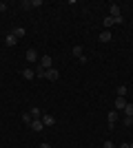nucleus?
<instances>
[{"label":"nucleus","instance_id":"obj_6","mask_svg":"<svg viewBox=\"0 0 133 148\" xmlns=\"http://www.w3.org/2000/svg\"><path fill=\"white\" fill-rule=\"evenodd\" d=\"M42 124H44V128H47V126H53V124H56V117L49 115V113H44L42 115Z\"/></svg>","mask_w":133,"mask_h":148},{"label":"nucleus","instance_id":"obj_17","mask_svg":"<svg viewBox=\"0 0 133 148\" xmlns=\"http://www.w3.org/2000/svg\"><path fill=\"white\" fill-rule=\"evenodd\" d=\"M22 122H25V124H31V122H33L31 113H22Z\"/></svg>","mask_w":133,"mask_h":148},{"label":"nucleus","instance_id":"obj_20","mask_svg":"<svg viewBox=\"0 0 133 148\" xmlns=\"http://www.w3.org/2000/svg\"><path fill=\"white\" fill-rule=\"evenodd\" d=\"M102 148H115V144L113 142H104V144H102Z\"/></svg>","mask_w":133,"mask_h":148},{"label":"nucleus","instance_id":"obj_18","mask_svg":"<svg viewBox=\"0 0 133 148\" xmlns=\"http://www.w3.org/2000/svg\"><path fill=\"white\" fill-rule=\"evenodd\" d=\"M104 27H107V29H109V27H113V18H111V16L104 18Z\"/></svg>","mask_w":133,"mask_h":148},{"label":"nucleus","instance_id":"obj_14","mask_svg":"<svg viewBox=\"0 0 133 148\" xmlns=\"http://www.w3.org/2000/svg\"><path fill=\"white\" fill-rule=\"evenodd\" d=\"M122 113H124L127 117H133V104H131V102H127V106H124V111H122Z\"/></svg>","mask_w":133,"mask_h":148},{"label":"nucleus","instance_id":"obj_1","mask_svg":"<svg viewBox=\"0 0 133 148\" xmlns=\"http://www.w3.org/2000/svg\"><path fill=\"white\" fill-rule=\"evenodd\" d=\"M58 77H60V71H58V69H47V73H44V80H49V82H56Z\"/></svg>","mask_w":133,"mask_h":148},{"label":"nucleus","instance_id":"obj_4","mask_svg":"<svg viewBox=\"0 0 133 148\" xmlns=\"http://www.w3.org/2000/svg\"><path fill=\"white\" fill-rule=\"evenodd\" d=\"M29 126H31V130H36V133H42V130H44V124H42V119H33V122L29 124Z\"/></svg>","mask_w":133,"mask_h":148},{"label":"nucleus","instance_id":"obj_16","mask_svg":"<svg viewBox=\"0 0 133 148\" xmlns=\"http://www.w3.org/2000/svg\"><path fill=\"white\" fill-rule=\"evenodd\" d=\"M124 95H127V86L120 84V86H118V97H124Z\"/></svg>","mask_w":133,"mask_h":148},{"label":"nucleus","instance_id":"obj_19","mask_svg":"<svg viewBox=\"0 0 133 148\" xmlns=\"http://www.w3.org/2000/svg\"><path fill=\"white\" fill-rule=\"evenodd\" d=\"M36 7H42V0H33V2H31V9H36Z\"/></svg>","mask_w":133,"mask_h":148},{"label":"nucleus","instance_id":"obj_2","mask_svg":"<svg viewBox=\"0 0 133 148\" xmlns=\"http://www.w3.org/2000/svg\"><path fill=\"white\" fill-rule=\"evenodd\" d=\"M107 122H109V128L113 130L115 124H118V111H111V113H109V115H107Z\"/></svg>","mask_w":133,"mask_h":148},{"label":"nucleus","instance_id":"obj_24","mask_svg":"<svg viewBox=\"0 0 133 148\" xmlns=\"http://www.w3.org/2000/svg\"><path fill=\"white\" fill-rule=\"evenodd\" d=\"M40 148H51V146H49L47 142H44V144H40Z\"/></svg>","mask_w":133,"mask_h":148},{"label":"nucleus","instance_id":"obj_5","mask_svg":"<svg viewBox=\"0 0 133 148\" xmlns=\"http://www.w3.org/2000/svg\"><path fill=\"white\" fill-rule=\"evenodd\" d=\"M5 44H7V47H16V44H18V38L13 36V31H11V33H7V38H5Z\"/></svg>","mask_w":133,"mask_h":148},{"label":"nucleus","instance_id":"obj_8","mask_svg":"<svg viewBox=\"0 0 133 148\" xmlns=\"http://www.w3.org/2000/svg\"><path fill=\"white\" fill-rule=\"evenodd\" d=\"M38 64H40L42 69H51V58H49V56H42V58L38 60Z\"/></svg>","mask_w":133,"mask_h":148},{"label":"nucleus","instance_id":"obj_10","mask_svg":"<svg viewBox=\"0 0 133 148\" xmlns=\"http://www.w3.org/2000/svg\"><path fill=\"white\" fill-rule=\"evenodd\" d=\"M71 53H73V56H76L78 60H80V58L84 56V51H82V47H80V44H76V47H73V49H71Z\"/></svg>","mask_w":133,"mask_h":148},{"label":"nucleus","instance_id":"obj_23","mask_svg":"<svg viewBox=\"0 0 133 148\" xmlns=\"http://www.w3.org/2000/svg\"><path fill=\"white\" fill-rule=\"evenodd\" d=\"M0 11H7V5H5V2H0Z\"/></svg>","mask_w":133,"mask_h":148},{"label":"nucleus","instance_id":"obj_25","mask_svg":"<svg viewBox=\"0 0 133 148\" xmlns=\"http://www.w3.org/2000/svg\"><path fill=\"white\" fill-rule=\"evenodd\" d=\"M120 148H131V144H122V146Z\"/></svg>","mask_w":133,"mask_h":148},{"label":"nucleus","instance_id":"obj_13","mask_svg":"<svg viewBox=\"0 0 133 148\" xmlns=\"http://www.w3.org/2000/svg\"><path fill=\"white\" fill-rule=\"evenodd\" d=\"M111 38H113V36H111V31H102V33H100V42H111Z\"/></svg>","mask_w":133,"mask_h":148},{"label":"nucleus","instance_id":"obj_12","mask_svg":"<svg viewBox=\"0 0 133 148\" xmlns=\"http://www.w3.org/2000/svg\"><path fill=\"white\" fill-rule=\"evenodd\" d=\"M109 7H111V18H120V16H122L118 5H109Z\"/></svg>","mask_w":133,"mask_h":148},{"label":"nucleus","instance_id":"obj_15","mask_svg":"<svg viewBox=\"0 0 133 148\" xmlns=\"http://www.w3.org/2000/svg\"><path fill=\"white\" fill-rule=\"evenodd\" d=\"M25 33H27V31L22 29V27H16V29H13V36H16V38H25Z\"/></svg>","mask_w":133,"mask_h":148},{"label":"nucleus","instance_id":"obj_9","mask_svg":"<svg viewBox=\"0 0 133 148\" xmlns=\"http://www.w3.org/2000/svg\"><path fill=\"white\" fill-rule=\"evenodd\" d=\"M124 106H127V99H124V97H118V99H115V111H124Z\"/></svg>","mask_w":133,"mask_h":148},{"label":"nucleus","instance_id":"obj_22","mask_svg":"<svg viewBox=\"0 0 133 148\" xmlns=\"http://www.w3.org/2000/svg\"><path fill=\"white\" fill-rule=\"evenodd\" d=\"M20 7H22V9H31V2H29V0H25V2H22Z\"/></svg>","mask_w":133,"mask_h":148},{"label":"nucleus","instance_id":"obj_21","mask_svg":"<svg viewBox=\"0 0 133 148\" xmlns=\"http://www.w3.org/2000/svg\"><path fill=\"white\" fill-rule=\"evenodd\" d=\"M124 126H133V117H124Z\"/></svg>","mask_w":133,"mask_h":148},{"label":"nucleus","instance_id":"obj_11","mask_svg":"<svg viewBox=\"0 0 133 148\" xmlns=\"http://www.w3.org/2000/svg\"><path fill=\"white\" fill-rule=\"evenodd\" d=\"M29 113H31V117H33V119H42V115H44V113L40 111V108H36V106H33Z\"/></svg>","mask_w":133,"mask_h":148},{"label":"nucleus","instance_id":"obj_26","mask_svg":"<svg viewBox=\"0 0 133 148\" xmlns=\"http://www.w3.org/2000/svg\"><path fill=\"white\" fill-rule=\"evenodd\" d=\"M131 148H133V142H131Z\"/></svg>","mask_w":133,"mask_h":148},{"label":"nucleus","instance_id":"obj_3","mask_svg":"<svg viewBox=\"0 0 133 148\" xmlns=\"http://www.w3.org/2000/svg\"><path fill=\"white\" fill-rule=\"evenodd\" d=\"M27 60H29V64H36V62L40 60L38 51H36V49H27Z\"/></svg>","mask_w":133,"mask_h":148},{"label":"nucleus","instance_id":"obj_7","mask_svg":"<svg viewBox=\"0 0 133 148\" xmlns=\"http://www.w3.org/2000/svg\"><path fill=\"white\" fill-rule=\"evenodd\" d=\"M22 77H25V80H33V77H36V71H33L31 66L22 69Z\"/></svg>","mask_w":133,"mask_h":148}]
</instances>
